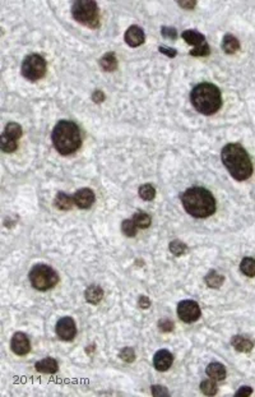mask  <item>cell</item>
I'll return each mask as SVG.
<instances>
[{
  "instance_id": "1",
  "label": "cell",
  "mask_w": 255,
  "mask_h": 397,
  "mask_svg": "<svg viewBox=\"0 0 255 397\" xmlns=\"http://www.w3.org/2000/svg\"><path fill=\"white\" fill-rule=\"evenodd\" d=\"M223 165L230 175L239 182H244L253 174V162L245 148L237 143H229L221 152Z\"/></svg>"
},
{
  "instance_id": "2",
  "label": "cell",
  "mask_w": 255,
  "mask_h": 397,
  "mask_svg": "<svg viewBox=\"0 0 255 397\" xmlns=\"http://www.w3.org/2000/svg\"><path fill=\"white\" fill-rule=\"evenodd\" d=\"M182 207L190 216L196 219H206L216 212V199L208 189L193 187L186 189L181 197Z\"/></svg>"
},
{
  "instance_id": "3",
  "label": "cell",
  "mask_w": 255,
  "mask_h": 397,
  "mask_svg": "<svg viewBox=\"0 0 255 397\" xmlns=\"http://www.w3.org/2000/svg\"><path fill=\"white\" fill-rule=\"evenodd\" d=\"M190 101L194 109L203 115H213L222 106V96L218 87L204 82L196 84L190 92Z\"/></svg>"
},
{
  "instance_id": "4",
  "label": "cell",
  "mask_w": 255,
  "mask_h": 397,
  "mask_svg": "<svg viewBox=\"0 0 255 397\" xmlns=\"http://www.w3.org/2000/svg\"><path fill=\"white\" fill-rule=\"evenodd\" d=\"M51 141L58 152L68 156L79 149L82 145V136L76 123L61 120L54 128Z\"/></svg>"
},
{
  "instance_id": "5",
  "label": "cell",
  "mask_w": 255,
  "mask_h": 397,
  "mask_svg": "<svg viewBox=\"0 0 255 397\" xmlns=\"http://www.w3.org/2000/svg\"><path fill=\"white\" fill-rule=\"evenodd\" d=\"M72 16L80 24L97 28L99 24V10L96 1L77 0L72 4Z\"/></svg>"
},
{
  "instance_id": "6",
  "label": "cell",
  "mask_w": 255,
  "mask_h": 397,
  "mask_svg": "<svg viewBox=\"0 0 255 397\" xmlns=\"http://www.w3.org/2000/svg\"><path fill=\"white\" fill-rule=\"evenodd\" d=\"M30 282L33 289L39 292H47L55 288L59 282V275L57 271L46 265H36L31 268Z\"/></svg>"
},
{
  "instance_id": "7",
  "label": "cell",
  "mask_w": 255,
  "mask_h": 397,
  "mask_svg": "<svg viewBox=\"0 0 255 397\" xmlns=\"http://www.w3.org/2000/svg\"><path fill=\"white\" fill-rule=\"evenodd\" d=\"M47 64L46 60L43 59L39 54H31L24 58L23 63L20 65V73L26 80L35 82V81L41 80L46 74Z\"/></svg>"
},
{
  "instance_id": "8",
  "label": "cell",
  "mask_w": 255,
  "mask_h": 397,
  "mask_svg": "<svg viewBox=\"0 0 255 397\" xmlns=\"http://www.w3.org/2000/svg\"><path fill=\"white\" fill-rule=\"evenodd\" d=\"M200 314H202V312H200L196 301L182 300L177 305V315L185 323H193V322L198 321Z\"/></svg>"
},
{
  "instance_id": "9",
  "label": "cell",
  "mask_w": 255,
  "mask_h": 397,
  "mask_svg": "<svg viewBox=\"0 0 255 397\" xmlns=\"http://www.w3.org/2000/svg\"><path fill=\"white\" fill-rule=\"evenodd\" d=\"M57 334L59 338L64 341H72L77 334V326L73 318L63 317L60 318L55 327Z\"/></svg>"
},
{
  "instance_id": "10",
  "label": "cell",
  "mask_w": 255,
  "mask_h": 397,
  "mask_svg": "<svg viewBox=\"0 0 255 397\" xmlns=\"http://www.w3.org/2000/svg\"><path fill=\"white\" fill-rule=\"evenodd\" d=\"M10 348L16 355H26L31 351L30 338L23 332H16L10 340Z\"/></svg>"
},
{
  "instance_id": "11",
  "label": "cell",
  "mask_w": 255,
  "mask_h": 397,
  "mask_svg": "<svg viewBox=\"0 0 255 397\" xmlns=\"http://www.w3.org/2000/svg\"><path fill=\"white\" fill-rule=\"evenodd\" d=\"M174 363V356L169 350H158L153 356V365L158 372L169 371Z\"/></svg>"
},
{
  "instance_id": "12",
  "label": "cell",
  "mask_w": 255,
  "mask_h": 397,
  "mask_svg": "<svg viewBox=\"0 0 255 397\" xmlns=\"http://www.w3.org/2000/svg\"><path fill=\"white\" fill-rule=\"evenodd\" d=\"M74 205L82 209H90L95 203V193L90 188H82L74 194Z\"/></svg>"
},
{
  "instance_id": "13",
  "label": "cell",
  "mask_w": 255,
  "mask_h": 397,
  "mask_svg": "<svg viewBox=\"0 0 255 397\" xmlns=\"http://www.w3.org/2000/svg\"><path fill=\"white\" fill-rule=\"evenodd\" d=\"M125 42L132 47H138L144 42V32L140 27L138 26H130L125 32Z\"/></svg>"
},
{
  "instance_id": "14",
  "label": "cell",
  "mask_w": 255,
  "mask_h": 397,
  "mask_svg": "<svg viewBox=\"0 0 255 397\" xmlns=\"http://www.w3.org/2000/svg\"><path fill=\"white\" fill-rule=\"evenodd\" d=\"M35 368H36V371L39 373L55 374L59 371V364H58V361L55 359H53V357H45L42 360L37 361Z\"/></svg>"
},
{
  "instance_id": "15",
  "label": "cell",
  "mask_w": 255,
  "mask_h": 397,
  "mask_svg": "<svg viewBox=\"0 0 255 397\" xmlns=\"http://www.w3.org/2000/svg\"><path fill=\"white\" fill-rule=\"evenodd\" d=\"M206 373L213 381H223L226 378V368L221 363H211L207 367Z\"/></svg>"
},
{
  "instance_id": "16",
  "label": "cell",
  "mask_w": 255,
  "mask_h": 397,
  "mask_svg": "<svg viewBox=\"0 0 255 397\" xmlns=\"http://www.w3.org/2000/svg\"><path fill=\"white\" fill-rule=\"evenodd\" d=\"M231 344L236 351L239 353H250L254 348V342L250 338L244 336H235L231 340Z\"/></svg>"
},
{
  "instance_id": "17",
  "label": "cell",
  "mask_w": 255,
  "mask_h": 397,
  "mask_svg": "<svg viewBox=\"0 0 255 397\" xmlns=\"http://www.w3.org/2000/svg\"><path fill=\"white\" fill-rule=\"evenodd\" d=\"M181 37L186 41V42L189 43V45H192V46L194 47H198L200 46V45H203V43H206L204 36H203L200 32H198V31L186 30L182 32Z\"/></svg>"
},
{
  "instance_id": "18",
  "label": "cell",
  "mask_w": 255,
  "mask_h": 397,
  "mask_svg": "<svg viewBox=\"0 0 255 397\" xmlns=\"http://www.w3.org/2000/svg\"><path fill=\"white\" fill-rule=\"evenodd\" d=\"M84 298L90 304H98L103 298L102 288H99L98 285H92L90 288H87L86 293H84Z\"/></svg>"
},
{
  "instance_id": "19",
  "label": "cell",
  "mask_w": 255,
  "mask_h": 397,
  "mask_svg": "<svg viewBox=\"0 0 255 397\" xmlns=\"http://www.w3.org/2000/svg\"><path fill=\"white\" fill-rule=\"evenodd\" d=\"M222 50L226 54H236L240 50V42L235 36H232L230 33L225 35L222 40Z\"/></svg>"
},
{
  "instance_id": "20",
  "label": "cell",
  "mask_w": 255,
  "mask_h": 397,
  "mask_svg": "<svg viewBox=\"0 0 255 397\" xmlns=\"http://www.w3.org/2000/svg\"><path fill=\"white\" fill-rule=\"evenodd\" d=\"M55 207L59 209H64V211H68L73 207L74 205V199L68 195L66 193L60 192L58 193L57 197H55V202H54Z\"/></svg>"
},
{
  "instance_id": "21",
  "label": "cell",
  "mask_w": 255,
  "mask_h": 397,
  "mask_svg": "<svg viewBox=\"0 0 255 397\" xmlns=\"http://www.w3.org/2000/svg\"><path fill=\"white\" fill-rule=\"evenodd\" d=\"M99 65L103 70L106 72H114L118 68V59H116L115 54L114 53H107L105 54L101 60H99Z\"/></svg>"
},
{
  "instance_id": "22",
  "label": "cell",
  "mask_w": 255,
  "mask_h": 397,
  "mask_svg": "<svg viewBox=\"0 0 255 397\" xmlns=\"http://www.w3.org/2000/svg\"><path fill=\"white\" fill-rule=\"evenodd\" d=\"M204 281H206V284L208 285L209 288L212 289H218L222 286L223 281H225V277H223L221 273H218L217 271H209L208 273H207V276L204 277Z\"/></svg>"
},
{
  "instance_id": "23",
  "label": "cell",
  "mask_w": 255,
  "mask_h": 397,
  "mask_svg": "<svg viewBox=\"0 0 255 397\" xmlns=\"http://www.w3.org/2000/svg\"><path fill=\"white\" fill-rule=\"evenodd\" d=\"M240 270L248 277H255V259L252 257H246L240 263Z\"/></svg>"
},
{
  "instance_id": "24",
  "label": "cell",
  "mask_w": 255,
  "mask_h": 397,
  "mask_svg": "<svg viewBox=\"0 0 255 397\" xmlns=\"http://www.w3.org/2000/svg\"><path fill=\"white\" fill-rule=\"evenodd\" d=\"M0 147H1V149H3L4 152H7V153L14 152V151L17 149V147H18V141H16V139L5 136V134L3 133L1 137H0Z\"/></svg>"
},
{
  "instance_id": "25",
  "label": "cell",
  "mask_w": 255,
  "mask_h": 397,
  "mask_svg": "<svg viewBox=\"0 0 255 397\" xmlns=\"http://www.w3.org/2000/svg\"><path fill=\"white\" fill-rule=\"evenodd\" d=\"M133 221L138 229H147L151 226L152 219L146 212H137L136 215L133 216Z\"/></svg>"
},
{
  "instance_id": "26",
  "label": "cell",
  "mask_w": 255,
  "mask_h": 397,
  "mask_svg": "<svg viewBox=\"0 0 255 397\" xmlns=\"http://www.w3.org/2000/svg\"><path fill=\"white\" fill-rule=\"evenodd\" d=\"M4 134L8 137H10V138L16 139V141H18V139L22 137V126L20 125V124H17V123H8L7 126H5V129H4Z\"/></svg>"
},
{
  "instance_id": "27",
  "label": "cell",
  "mask_w": 255,
  "mask_h": 397,
  "mask_svg": "<svg viewBox=\"0 0 255 397\" xmlns=\"http://www.w3.org/2000/svg\"><path fill=\"white\" fill-rule=\"evenodd\" d=\"M200 391H202L203 395L206 396H216L217 395V384L215 383L213 379H207V381H203L200 383Z\"/></svg>"
},
{
  "instance_id": "28",
  "label": "cell",
  "mask_w": 255,
  "mask_h": 397,
  "mask_svg": "<svg viewBox=\"0 0 255 397\" xmlns=\"http://www.w3.org/2000/svg\"><path fill=\"white\" fill-rule=\"evenodd\" d=\"M139 197L144 201H152L156 197V189L151 184H143L139 188Z\"/></svg>"
},
{
  "instance_id": "29",
  "label": "cell",
  "mask_w": 255,
  "mask_h": 397,
  "mask_svg": "<svg viewBox=\"0 0 255 397\" xmlns=\"http://www.w3.org/2000/svg\"><path fill=\"white\" fill-rule=\"evenodd\" d=\"M137 229L138 228H137V225L134 224L133 219L125 220V221L121 224V231H123L126 236H129V238H133V236L137 235V232H138Z\"/></svg>"
},
{
  "instance_id": "30",
  "label": "cell",
  "mask_w": 255,
  "mask_h": 397,
  "mask_svg": "<svg viewBox=\"0 0 255 397\" xmlns=\"http://www.w3.org/2000/svg\"><path fill=\"white\" fill-rule=\"evenodd\" d=\"M186 251H188V247L186 244H184L180 240H174V242L170 243V251L173 253L176 257H180V255L185 254Z\"/></svg>"
},
{
  "instance_id": "31",
  "label": "cell",
  "mask_w": 255,
  "mask_h": 397,
  "mask_svg": "<svg viewBox=\"0 0 255 397\" xmlns=\"http://www.w3.org/2000/svg\"><path fill=\"white\" fill-rule=\"evenodd\" d=\"M119 356L125 363H133V361L136 360V351L132 348H124L123 350L120 351Z\"/></svg>"
},
{
  "instance_id": "32",
  "label": "cell",
  "mask_w": 255,
  "mask_h": 397,
  "mask_svg": "<svg viewBox=\"0 0 255 397\" xmlns=\"http://www.w3.org/2000/svg\"><path fill=\"white\" fill-rule=\"evenodd\" d=\"M211 53V49H209L208 43H203L200 46L194 47L193 50H190V55L192 57H207Z\"/></svg>"
},
{
  "instance_id": "33",
  "label": "cell",
  "mask_w": 255,
  "mask_h": 397,
  "mask_svg": "<svg viewBox=\"0 0 255 397\" xmlns=\"http://www.w3.org/2000/svg\"><path fill=\"white\" fill-rule=\"evenodd\" d=\"M158 328L163 332H171L174 330V322L170 319H161L158 322Z\"/></svg>"
},
{
  "instance_id": "34",
  "label": "cell",
  "mask_w": 255,
  "mask_h": 397,
  "mask_svg": "<svg viewBox=\"0 0 255 397\" xmlns=\"http://www.w3.org/2000/svg\"><path fill=\"white\" fill-rule=\"evenodd\" d=\"M151 392H152L153 396H169L170 395L167 388L163 387V386H158V384L152 386V387H151Z\"/></svg>"
},
{
  "instance_id": "35",
  "label": "cell",
  "mask_w": 255,
  "mask_h": 397,
  "mask_svg": "<svg viewBox=\"0 0 255 397\" xmlns=\"http://www.w3.org/2000/svg\"><path fill=\"white\" fill-rule=\"evenodd\" d=\"M161 33H162V36L167 37V39H170V40H175L176 36H177V32H176L175 28H173V27H162V30H161Z\"/></svg>"
},
{
  "instance_id": "36",
  "label": "cell",
  "mask_w": 255,
  "mask_h": 397,
  "mask_svg": "<svg viewBox=\"0 0 255 397\" xmlns=\"http://www.w3.org/2000/svg\"><path fill=\"white\" fill-rule=\"evenodd\" d=\"M253 394V388L249 387V386H242L239 390L236 391L235 396L236 397H245V396H250Z\"/></svg>"
},
{
  "instance_id": "37",
  "label": "cell",
  "mask_w": 255,
  "mask_h": 397,
  "mask_svg": "<svg viewBox=\"0 0 255 397\" xmlns=\"http://www.w3.org/2000/svg\"><path fill=\"white\" fill-rule=\"evenodd\" d=\"M159 53L165 54L166 57L169 58H175L177 55V51L175 49H171V47H165V46H159Z\"/></svg>"
},
{
  "instance_id": "38",
  "label": "cell",
  "mask_w": 255,
  "mask_h": 397,
  "mask_svg": "<svg viewBox=\"0 0 255 397\" xmlns=\"http://www.w3.org/2000/svg\"><path fill=\"white\" fill-rule=\"evenodd\" d=\"M92 100L97 104L102 103L103 100H105V95H103V92H101V91H95V92L92 93Z\"/></svg>"
},
{
  "instance_id": "39",
  "label": "cell",
  "mask_w": 255,
  "mask_h": 397,
  "mask_svg": "<svg viewBox=\"0 0 255 397\" xmlns=\"http://www.w3.org/2000/svg\"><path fill=\"white\" fill-rule=\"evenodd\" d=\"M138 304H139V307L142 309H147L151 307V300H149L147 296H140L139 301H138Z\"/></svg>"
},
{
  "instance_id": "40",
  "label": "cell",
  "mask_w": 255,
  "mask_h": 397,
  "mask_svg": "<svg viewBox=\"0 0 255 397\" xmlns=\"http://www.w3.org/2000/svg\"><path fill=\"white\" fill-rule=\"evenodd\" d=\"M179 4L182 8H194L196 7V1H179Z\"/></svg>"
}]
</instances>
